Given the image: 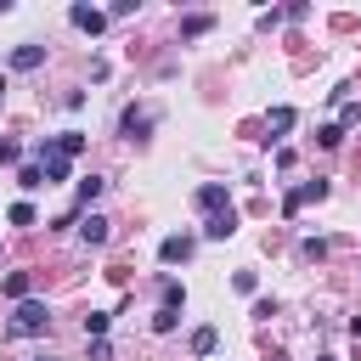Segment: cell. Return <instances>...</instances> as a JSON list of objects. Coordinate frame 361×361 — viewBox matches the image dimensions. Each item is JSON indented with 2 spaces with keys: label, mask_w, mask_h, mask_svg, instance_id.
<instances>
[{
  "label": "cell",
  "mask_w": 361,
  "mask_h": 361,
  "mask_svg": "<svg viewBox=\"0 0 361 361\" xmlns=\"http://www.w3.org/2000/svg\"><path fill=\"white\" fill-rule=\"evenodd\" d=\"M45 327H51V310H45L39 299H23V305H17V316H11V333H17V338H28V333H45Z\"/></svg>",
  "instance_id": "1"
},
{
  "label": "cell",
  "mask_w": 361,
  "mask_h": 361,
  "mask_svg": "<svg viewBox=\"0 0 361 361\" xmlns=\"http://www.w3.org/2000/svg\"><path fill=\"white\" fill-rule=\"evenodd\" d=\"M158 259H164V265H186V259H192V237H180V231L164 237V243H158Z\"/></svg>",
  "instance_id": "2"
},
{
  "label": "cell",
  "mask_w": 361,
  "mask_h": 361,
  "mask_svg": "<svg viewBox=\"0 0 361 361\" xmlns=\"http://www.w3.org/2000/svg\"><path fill=\"white\" fill-rule=\"evenodd\" d=\"M197 209H209V214H220V209H231V192H226L220 180H209V186H197Z\"/></svg>",
  "instance_id": "3"
},
{
  "label": "cell",
  "mask_w": 361,
  "mask_h": 361,
  "mask_svg": "<svg viewBox=\"0 0 361 361\" xmlns=\"http://www.w3.org/2000/svg\"><path fill=\"white\" fill-rule=\"evenodd\" d=\"M231 231H237V209H220V214H209V220H203V237H214V243H220V237H231Z\"/></svg>",
  "instance_id": "4"
},
{
  "label": "cell",
  "mask_w": 361,
  "mask_h": 361,
  "mask_svg": "<svg viewBox=\"0 0 361 361\" xmlns=\"http://www.w3.org/2000/svg\"><path fill=\"white\" fill-rule=\"evenodd\" d=\"M68 23H73V28H85V34H102V28H107V17H102V11H90V6H73V11H68Z\"/></svg>",
  "instance_id": "5"
},
{
  "label": "cell",
  "mask_w": 361,
  "mask_h": 361,
  "mask_svg": "<svg viewBox=\"0 0 361 361\" xmlns=\"http://www.w3.org/2000/svg\"><path fill=\"white\" fill-rule=\"evenodd\" d=\"M265 130H271V135H265V147H271V141H282V135L293 130V107H271V118H265Z\"/></svg>",
  "instance_id": "6"
},
{
  "label": "cell",
  "mask_w": 361,
  "mask_h": 361,
  "mask_svg": "<svg viewBox=\"0 0 361 361\" xmlns=\"http://www.w3.org/2000/svg\"><path fill=\"white\" fill-rule=\"evenodd\" d=\"M39 62H45V45H17V51H11V68H17V73H28V68H39Z\"/></svg>",
  "instance_id": "7"
},
{
  "label": "cell",
  "mask_w": 361,
  "mask_h": 361,
  "mask_svg": "<svg viewBox=\"0 0 361 361\" xmlns=\"http://www.w3.org/2000/svg\"><path fill=\"white\" fill-rule=\"evenodd\" d=\"M79 237H85L90 248H102V243H107V220H102V214H85V220H79Z\"/></svg>",
  "instance_id": "8"
},
{
  "label": "cell",
  "mask_w": 361,
  "mask_h": 361,
  "mask_svg": "<svg viewBox=\"0 0 361 361\" xmlns=\"http://www.w3.org/2000/svg\"><path fill=\"white\" fill-rule=\"evenodd\" d=\"M118 124H124V135H141V130L152 124V113H147V107H124V118H118Z\"/></svg>",
  "instance_id": "9"
},
{
  "label": "cell",
  "mask_w": 361,
  "mask_h": 361,
  "mask_svg": "<svg viewBox=\"0 0 361 361\" xmlns=\"http://www.w3.org/2000/svg\"><path fill=\"white\" fill-rule=\"evenodd\" d=\"M0 288H6V299H17V305H23V299H28V271H11Z\"/></svg>",
  "instance_id": "10"
},
{
  "label": "cell",
  "mask_w": 361,
  "mask_h": 361,
  "mask_svg": "<svg viewBox=\"0 0 361 361\" xmlns=\"http://www.w3.org/2000/svg\"><path fill=\"white\" fill-rule=\"evenodd\" d=\"M209 23H214L209 11H197V17H186V23H180V39H197V34H209Z\"/></svg>",
  "instance_id": "11"
},
{
  "label": "cell",
  "mask_w": 361,
  "mask_h": 361,
  "mask_svg": "<svg viewBox=\"0 0 361 361\" xmlns=\"http://www.w3.org/2000/svg\"><path fill=\"white\" fill-rule=\"evenodd\" d=\"M214 344H220V338H214V327H197V333H192V355H209Z\"/></svg>",
  "instance_id": "12"
},
{
  "label": "cell",
  "mask_w": 361,
  "mask_h": 361,
  "mask_svg": "<svg viewBox=\"0 0 361 361\" xmlns=\"http://www.w3.org/2000/svg\"><path fill=\"white\" fill-rule=\"evenodd\" d=\"M293 197H299V209H305V203H310V197H327V180H305V186H299V192H293Z\"/></svg>",
  "instance_id": "13"
},
{
  "label": "cell",
  "mask_w": 361,
  "mask_h": 361,
  "mask_svg": "<svg viewBox=\"0 0 361 361\" xmlns=\"http://www.w3.org/2000/svg\"><path fill=\"white\" fill-rule=\"evenodd\" d=\"M175 322H180V310H169V305H158V316H152V327H158V333H175Z\"/></svg>",
  "instance_id": "14"
},
{
  "label": "cell",
  "mask_w": 361,
  "mask_h": 361,
  "mask_svg": "<svg viewBox=\"0 0 361 361\" xmlns=\"http://www.w3.org/2000/svg\"><path fill=\"white\" fill-rule=\"evenodd\" d=\"M17 180L34 192V186H45V169H39V164H23V175H17Z\"/></svg>",
  "instance_id": "15"
},
{
  "label": "cell",
  "mask_w": 361,
  "mask_h": 361,
  "mask_svg": "<svg viewBox=\"0 0 361 361\" xmlns=\"http://www.w3.org/2000/svg\"><path fill=\"white\" fill-rule=\"evenodd\" d=\"M316 141H322V147H338V141H344V130H338V124H322V130H316Z\"/></svg>",
  "instance_id": "16"
},
{
  "label": "cell",
  "mask_w": 361,
  "mask_h": 361,
  "mask_svg": "<svg viewBox=\"0 0 361 361\" xmlns=\"http://www.w3.org/2000/svg\"><path fill=\"white\" fill-rule=\"evenodd\" d=\"M164 305H169V310H180V305H186V293H180V282H164Z\"/></svg>",
  "instance_id": "17"
},
{
  "label": "cell",
  "mask_w": 361,
  "mask_h": 361,
  "mask_svg": "<svg viewBox=\"0 0 361 361\" xmlns=\"http://www.w3.org/2000/svg\"><path fill=\"white\" fill-rule=\"evenodd\" d=\"M85 333H90V338H102V333H107V316H102V310H90V316H85Z\"/></svg>",
  "instance_id": "18"
},
{
  "label": "cell",
  "mask_w": 361,
  "mask_h": 361,
  "mask_svg": "<svg viewBox=\"0 0 361 361\" xmlns=\"http://www.w3.org/2000/svg\"><path fill=\"white\" fill-rule=\"evenodd\" d=\"M90 197H102V180L90 175V180H79V203H90Z\"/></svg>",
  "instance_id": "19"
},
{
  "label": "cell",
  "mask_w": 361,
  "mask_h": 361,
  "mask_svg": "<svg viewBox=\"0 0 361 361\" xmlns=\"http://www.w3.org/2000/svg\"><path fill=\"white\" fill-rule=\"evenodd\" d=\"M11 226H34V209L28 203H11Z\"/></svg>",
  "instance_id": "20"
},
{
  "label": "cell",
  "mask_w": 361,
  "mask_h": 361,
  "mask_svg": "<svg viewBox=\"0 0 361 361\" xmlns=\"http://www.w3.org/2000/svg\"><path fill=\"white\" fill-rule=\"evenodd\" d=\"M17 158H23V147L17 141H0V164H17Z\"/></svg>",
  "instance_id": "21"
},
{
  "label": "cell",
  "mask_w": 361,
  "mask_h": 361,
  "mask_svg": "<svg viewBox=\"0 0 361 361\" xmlns=\"http://www.w3.org/2000/svg\"><path fill=\"white\" fill-rule=\"evenodd\" d=\"M322 361H333V355H322Z\"/></svg>",
  "instance_id": "22"
},
{
  "label": "cell",
  "mask_w": 361,
  "mask_h": 361,
  "mask_svg": "<svg viewBox=\"0 0 361 361\" xmlns=\"http://www.w3.org/2000/svg\"><path fill=\"white\" fill-rule=\"evenodd\" d=\"M39 361H51V355H39Z\"/></svg>",
  "instance_id": "23"
}]
</instances>
